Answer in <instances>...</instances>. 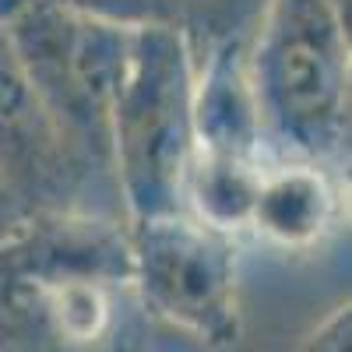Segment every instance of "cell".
<instances>
[{
  "label": "cell",
  "mask_w": 352,
  "mask_h": 352,
  "mask_svg": "<svg viewBox=\"0 0 352 352\" xmlns=\"http://www.w3.org/2000/svg\"><path fill=\"white\" fill-rule=\"evenodd\" d=\"M296 352H352V314H349V303L345 307H335L296 345Z\"/></svg>",
  "instance_id": "cell-10"
},
{
  "label": "cell",
  "mask_w": 352,
  "mask_h": 352,
  "mask_svg": "<svg viewBox=\"0 0 352 352\" xmlns=\"http://www.w3.org/2000/svg\"><path fill=\"white\" fill-rule=\"evenodd\" d=\"M74 166V152L0 28V169L8 173L28 212L39 215L43 208L60 204L71 190Z\"/></svg>",
  "instance_id": "cell-6"
},
{
  "label": "cell",
  "mask_w": 352,
  "mask_h": 352,
  "mask_svg": "<svg viewBox=\"0 0 352 352\" xmlns=\"http://www.w3.org/2000/svg\"><path fill=\"white\" fill-rule=\"evenodd\" d=\"M257 180H261V173H254V166L247 159L204 152L190 173L194 208H197L201 222L219 232L250 222Z\"/></svg>",
  "instance_id": "cell-8"
},
{
  "label": "cell",
  "mask_w": 352,
  "mask_h": 352,
  "mask_svg": "<svg viewBox=\"0 0 352 352\" xmlns=\"http://www.w3.org/2000/svg\"><path fill=\"white\" fill-rule=\"evenodd\" d=\"M194 141L190 67L180 28H131L109 113L113 169L138 219L176 212Z\"/></svg>",
  "instance_id": "cell-2"
},
{
  "label": "cell",
  "mask_w": 352,
  "mask_h": 352,
  "mask_svg": "<svg viewBox=\"0 0 352 352\" xmlns=\"http://www.w3.org/2000/svg\"><path fill=\"white\" fill-rule=\"evenodd\" d=\"M56 4L116 28H180L194 0H56Z\"/></svg>",
  "instance_id": "cell-9"
},
{
  "label": "cell",
  "mask_w": 352,
  "mask_h": 352,
  "mask_svg": "<svg viewBox=\"0 0 352 352\" xmlns=\"http://www.w3.org/2000/svg\"><path fill=\"white\" fill-rule=\"evenodd\" d=\"M36 215L28 212V204L18 197V190L11 187L8 173L0 169V243H4L8 236H14V232H21L28 222H32Z\"/></svg>",
  "instance_id": "cell-11"
},
{
  "label": "cell",
  "mask_w": 352,
  "mask_h": 352,
  "mask_svg": "<svg viewBox=\"0 0 352 352\" xmlns=\"http://www.w3.org/2000/svg\"><path fill=\"white\" fill-rule=\"evenodd\" d=\"M4 32L74 159L113 169L109 113L131 28L81 18L56 0H25Z\"/></svg>",
  "instance_id": "cell-3"
},
{
  "label": "cell",
  "mask_w": 352,
  "mask_h": 352,
  "mask_svg": "<svg viewBox=\"0 0 352 352\" xmlns=\"http://www.w3.org/2000/svg\"><path fill=\"white\" fill-rule=\"evenodd\" d=\"M335 208L324 173L310 166H285L278 173H261L250 226L282 247H307L328 229Z\"/></svg>",
  "instance_id": "cell-7"
},
{
  "label": "cell",
  "mask_w": 352,
  "mask_h": 352,
  "mask_svg": "<svg viewBox=\"0 0 352 352\" xmlns=\"http://www.w3.org/2000/svg\"><path fill=\"white\" fill-rule=\"evenodd\" d=\"M261 81L275 120L300 148H338L349 124V56L338 0H275Z\"/></svg>",
  "instance_id": "cell-4"
},
{
  "label": "cell",
  "mask_w": 352,
  "mask_h": 352,
  "mask_svg": "<svg viewBox=\"0 0 352 352\" xmlns=\"http://www.w3.org/2000/svg\"><path fill=\"white\" fill-rule=\"evenodd\" d=\"M127 289L124 240L32 219L0 243V352H134Z\"/></svg>",
  "instance_id": "cell-1"
},
{
  "label": "cell",
  "mask_w": 352,
  "mask_h": 352,
  "mask_svg": "<svg viewBox=\"0 0 352 352\" xmlns=\"http://www.w3.org/2000/svg\"><path fill=\"white\" fill-rule=\"evenodd\" d=\"M131 272L141 303L208 345L232 342L240 328L236 268L222 232L176 212L138 219Z\"/></svg>",
  "instance_id": "cell-5"
}]
</instances>
